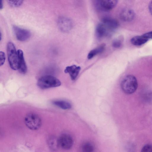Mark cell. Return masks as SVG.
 <instances>
[{
	"mask_svg": "<svg viewBox=\"0 0 152 152\" xmlns=\"http://www.w3.org/2000/svg\"><path fill=\"white\" fill-rule=\"evenodd\" d=\"M138 87L136 78L134 75H129L126 76L122 80L121 87L126 94H131L134 92Z\"/></svg>",
	"mask_w": 152,
	"mask_h": 152,
	"instance_id": "1",
	"label": "cell"
},
{
	"mask_svg": "<svg viewBox=\"0 0 152 152\" xmlns=\"http://www.w3.org/2000/svg\"><path fill=\"white\" fill-rule=\"evenodd\" d=\"M8 61L10 67L14 70H18L19 63L18 52L14 44L9 42L7 45Z\"/></svg>",
	"mask_w": 152,
	"mask_h": 152,
	"instance_id": "2",
	"label": "cell"
},
{
	"mask_svg": "<svg viewBox=\"0 0 152 152\" xmlns=\"http://www.w3.org/2000/svg\"><path fill=\"white\" fill-rule=\"evenodd\" d=\"M61 81L56 77L50 75H47L40 77L37 82L38 86L44 89L60 86Z\"/></svg>",
	"mask_w": 152,
	"mask_h": 152,
	"instance_id": "3",
	"label": "cell"
},
{
	"mask_svg": "<svg viewBox=\"0 0 152 152\" xmlns=\"http://www.w3.org/2000/svg\"><path fill=\"white\" fill-rule=\"evenodd\" d=\"M24 121L26 126L32 130H36L41 126L42 121L40 117L33 113L28 114L25 116Z\"/></svg>",
	"mask_w": 152,
	"mask_h": 152,
	"instance_id": "4",
	"label": "cell"
},
{
	"mask_svg": "<svg viewBox=\"0 0 152 152\" xmlns=\"http://www.w3.org/2000/svg\"><path fill=\"white\" fill-rule=\"evenodd\" d=\"M13 30L16 38L18 40L24 41L28 40L31 36L30 32L26 29L14 26Z\"/></svg>",
	"mask_w": 152,
	"mask_h": 152,
	"instance_id": "5",
	"label": "cell"
},
{
	"mask_svg": "<svg viewBox=\"0 0 152 152\" xmlns=\"http://www.w3.org/2000/svg\"><path fill=\"white\" fill-rule=\"evenodd\" d=\"M58 25L60 29L64 32L70 31L73 26L72 20L69 18L65 17H61L59 18Z\"/></svg>",
	"mask_w": 152,
	"mask_h": 152,
	"instance_id": "6",
	"label": "cell"
},
{
	"mask_svg": "<svg viewBox=\"0 0 152 152\" xmlns=\"http://www.w3.org/2000/svg\"><path fill=\"white\" fill-rule=\"evenodd\" d=\"M59 146L65 150L70 149L72 147L73 142L72 137L67 134H62L58 139Z\"/></svg>",
	"mask_w": 152,
	"mask_h": 152,
	"instance_id": "7",
	"label": "cell"
},
{
	"mask_svg": "<svg viewBox=\"0 0 152 152\" xmlns=\"http://www.w3.org/2000/svg\"><path fill=\"white\" fill-rule=\"evenodd\" d=\"M97 1L98 7L104 11L112 9L116 6L118 2L116 0H102Z\"/></svg>",
	"mask_w": 152,
	"mask_h": 152,
	"instance_id": "8",
	"label": "cell"
},
{
	"mask_svg": "<svg viewBox=\"0 0 152 152\" xmlns=\"http://www.w3.org/2000/svg\"><path fill=\"white\" fill-rule=\"evenodd\" d=\"M102 23L104 24L108 31H113L119 26V23L117 20L110 18H104Z\"/></svg>",
	"mask_w": 152,
	"mask_h": 152,
	"instance_id": "9",
	"label": "cell"
},
{
	"mask_svg": "<svg viewBox=\"0 0 152 152\" xmlns=\"http://www.w3.org/2000/svg\"><path fill=\"white\" fill-rule=\"evenodd\" d=\"M135 16L134 11L129 8H125L121 12L120 16L121 19L124 21L128 22L132 20Z\"/></svg>",
	"mask_w": 152,
	"mask_h": 152,
	"instance_id": "10",
	"label": "cell"
},
{
	"mask_svg": "<svg viewBox=\"0 0 152 152\" xmlns=\"http://www.w3.org/2000/svg\"><path fill=\"white\" fill-rule=\"evenodd\" d=\"M80 69V66L74 65L66 67L64 71L65 73H69L71 79L74 80L77 77Z\"/></svg>",
	"mask_w": 152,
	"mask_h": 152,
	"instance_id": "11",
	"label": "cell"
},
{
	"mask_svg": "<svg viewBox=\"0 0 152 152\" xmlns=\"http://www.w3.org/2000/svg\"><path fill=\"white\" fill-rule=\"evenodd\" d=\"M18 56L19 68V72L22 74H25L27 72V67L23 57V53L22 50L20 49L17 51Z\"/></svg>",
	"mask_w": 152,
	"mask_h": 152,
	"instance_id": "12",
	"label": "cell"
},
{
	"mask_svg": "<svg viewBox=\"0 0 152 152\" xmlns=\"http://www.w3.org/2000/svg\"><path fill=\"white\" fill-rule=\"evenodd\" d=\"M148 40L143 35L133 37L131 39V42L134 45L140 46L146 43Z\"/></svg>",
	"mask_w": 152,
	"mask_h": 152,
	"instance_id": "13",
	"label": "cell"
},
{
	"mask_svg": "<svg viewBox=\"0 0 152 152\" xmlns=\"http://www.w3.org/2000/svg\"><path fill=\"white\" fill-rule=\"evenodd\" d=\"M108 31V30L104 24L102 23H99L96 27V35L99 38L103 37L107 34Z\"/></svg>",
	"mask_w": 152,
	"mask_h": 152,
	"instance_id": "14",
	"label": "cell"
},
{
	"mask_svg": "<svg viewBox=\"0 0 152 152\" xmlns=\"http://www.w3.org/2000/svg\"><path fill=\"white\" fill-rule=\"evenodd\" d=\"M52 103L63 109L67 110L70 109L72 107L71 104L69 102L62 100H57L53 101Z\"/></svg>",
	"mask_w": 152,
	"mask_h": 152,
	"instance_id": "15",
	"label": "cell"
},
{
	"mask_svg": "<svg viewBox=\"0 0 152 152\" xmlns=\"http://www.w3.org/2000/svg\"><path fill=\"white\" fill-rule=\"evenodd\" d=\"M104 48L105 45L103 44L91 50L88 55V59H91L97 55L102 53Z\"/></svg>",
	"mask_w": 152,
	"mask_h": 152,
	"instance_id": "16",
	"label": "cell"
},
{
	"mask_svg": "<svg viewBox=\"0 0 152 152\" xmlns=\"http://www.w3.org/2000/svg\"><path fill=\"white\" fill-rule=\"evenodd\" d=\"M48 144L51 149L54 151L57 150L59 146L58 139L54 136L50 137L48 139Z\"/></svg>",
	"mask_w": 152,
	"mask_h": 152,
	"instance_id": "17",
	"label": "cell"
},
{
	"mask_svg": "<svg viewBox=\"0 0 152 152\" xmlns=\"http://www.w3.org/2000/svg\"><path fill=\"white\" fill-rule=\"evenodd\" d=\"M82 152H93L94 147L91 143L87 142L82 145Z\"/></svg>",
	"mask_w": 152,
	"mask_h": 152,
	"instance_id": "18",
	"label": "cell"
},
{
	"mask_svg": "<svg viewBox=\"0 0 152 152\" xmlns=\"http://www.w3.org/2000/svg\"><path fill=\"white\" fill-rule=\"evenodd\" d=\"M9 4L12 7H17L21 5L23 3L22 0H8Z\"/></svg>",
	"mask_w": 152,
	"mask_h": 152,
	"instance_id": "19",
	"label": "cell"
},
{
	"mask_svg": "<svg viewBox=\"0 0 152 152\" xmlns=\"http://www.w3.org/2000/svg\"><path fill=\"white\" fill-rule=\"evenodd\" d=\"M122 42L121 40L119 39H117L114 40L112 42V45L115 48H120Z\"/></svg>",
	"mask_w": 152,
	"mask_h": 152,
	"instance_id": "20",
	"label": "cell"
},
{
	"mask_svg": "<svg viewBox=\"0 0 152 152\" xmlns=\"http://www.w3.org/2000/svg\"><path fill=\"white\" fill-rule=\"evenodd\" d=\"M141 152H152V145L149 144L144 145L142 147Z\"/></svg>",
	"mask_w": 152,
	"mask_h": 152,
	"instance_id": "21",
	"label": "cell"
},
{
	"mask_svg": "<svg viewBox=\"0 0 152 152\" xmlns=\"http://www.w3.org/2000/svg\"><path fill=\"white\" fill-rule=\"evenodd\" d=\"M5 55L4 52L1 51L0 52V66L2 65L5 61Z\"/></svg>",
	"mask_w": 152,
	"mask_h": 152,
	"instance_id": "22",
	"label": "cell"
},
{
	"mask_svg": "<svg viewBox=\"0 0 152 152\" xmlns=\"http://www.w3.org/2000/svg\"><path fill=\"white\" fill-rule=\"evenodd\" d=\"M143 35L148 39H152V31L145 33Z\"/></svg>",
	"mask_w": 152,
	"mask_h": 152,
	"instance_id": "23",
	"label": "cell"
},
{
	"mask_svg": "<svg viewBox=\"0 0 152 152\" xmlns=\"http://www.w3.org/2000/svg\"><path fill=\"white\" fill-rule=\"evenodd\" d=\"M148 8L150 13L152 15V1L149 3L148 4Z\"/></svg>",
	"mask_w": 152,
	"mask_h": 152,
	"instance_id": "24",
	"label": "cell"
},
{
	"mask_svg": "<svg viewBox=\"0 0 152 152\" xmlns=\"http://www.w3.org/2000/svg\"><path fill=\"white\" fill-rule=\"evenodd\" d=\"M3 7V4L2 1L1 0H0V9L1 10L2 9Z\"/></svg>",
	"mask_w": 152,
	"mask_h": 152,
	"instance_id": "25",
	"label": "cell"
}]
</instances>
